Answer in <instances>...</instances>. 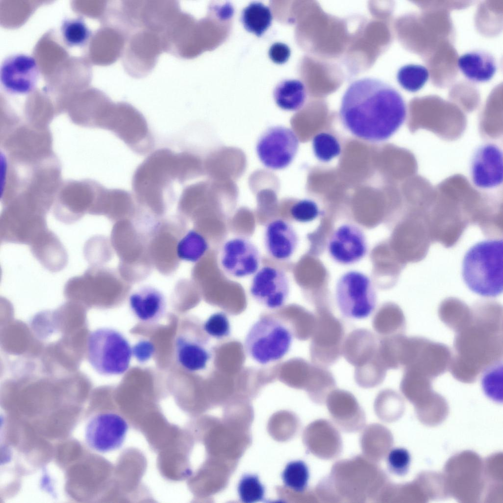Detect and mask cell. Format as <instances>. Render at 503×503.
Wrapping results in <instances>:
<instances>
[{
	"mask_svg": "<svg viewBox=\"0 0 503 503\" xmlns=\"http://www.w3.org/2000/svg\"><path fill=\"white\" fill-rule=\"evenodd\" d=\"M339 116L353 135L378 142L389 139L402 126L407 107L401 94L391 85L366 77L348 86L342 97Z\"/></svg>",
	"mask_w": 503,
	"mask_h": 503,
	"instance_id": "1",
	"label": "cell"
},
{
	"mask_svg": "<svg viewBox=\"0 0 503 503\" xmlns=\"http://www.w3.org/2000/svg\"><path fill=\"white\" fill-rule=\"evenodd\" d=\"M502 312L498 304L480 303L455 332L449 370L456 380L473 383L487 368L502 361Z\"/></svg>",
	"mask_w": 503,
	"mask_h": 503,
	"instance_id": "2",
	"label": "cell"
},
{
	"mask_svg": "<svg viewBox=\"0 0 503 503\" xmlns=\"http://www.w3.org/2000/svg\"><path fill=\"white\" fill-rule=\"evenodd\" d=\"M195 157L189 152H175L167 148L152 152L133 174V189L141 200L160 207L165 192L173 181L183 183L191 178L197 167Z\"/></svg>",
	"mask_w": 503,
	"mask_h": 503,
	"instance_id": "3",
	"label": "cell"
},
{
	"mask_svg": "<svg viewBox=\"0 0 503 503\" xmlns=\"http://www.w3.org/2000/svg\"><path fill=\"white\" fill-rule=\"evenodd\" d=\"M503 239L478 242L466 252L463 258V280L474 293L495 297L503 292Z\"/></svg>",
	"mask_w": 503,
	"mask_h": 503,
	"instance_id": "4",
	"label": "cell"
},
{
	"mask_svg": "<svg viewBox=\"0 0 503 503\" xmlns=\"http://www.w3.org/2000/svg\"><path fill=\"white\" fill-rule=\"evenodd\" d=\"M293 334L281 320L264 316L250 328L244 340L246 354L256 363L267 364L283 358L291 347Z\"/></svg>",
	"mask_w": 503,
	"mask_h": 503,
	"instance_id": "5",
	"label": "cell"
},
{
	"mask_svg": "<svg viewBox=\"0 0 503 503\" xmlns=\"http://www.w3.org/2000/svg\"><path fill=\"white\" fill-rule=\"evenodd\" d=\"M132 354L127 339L116 330L99 328L88 335L87 359L92 367L101 375L124 373L129 368Z\"/></svg>",
	"mask_w": 503,
	"mask_h": 503,
	"instance_id": "6",
	"label": "cell"
},
{
	"mask_svg": "<svg viewBox=\"0 0 503 503\" xmlns=\"http://www.w3.org/2000/svg\"><path fill=\"white\" fill-rule=\"evenodd\" d=\"M451 352L445 344L422 337L406 336L400 360L404 370L434 380L449 370Z\"/></svg>",
	"mask_w": 503,
	"mask_h": 503,
	"instance_id": "7",
	"label": "cell"
},
{
	"mask_svg": "<svg viewBox=\"0 0 503 503\" xmlns=\"http://www.w3.org/2000/svg\"><path fill=\"white\" fill-rule=\"evenodd\" d=\"M335 298L341 313L349 318L362 319L373 311L377 295L370 279L351 270L342 274L335 287Z\"/></svg>",
	"mask_w": 503,
	"mask_h": 503,
	"instance_id": "8",
	"label": "cell"
},
{
	"mask_svg": "<svg viewBox=\"0 0 503 503\" xmlns=\"http://www.w3.org/2000/svg\"><path fill=\"white\" fill-rule=\"evenodd\" d=\"M165 52L162 35L155 31L139 28L127 36L122 55L125 71L134 78H142L154 68L160 55Z\"/></svg>",
	"mask_w": 503,
	"mask_h": 503,
	"instance_id": "9",
	"label": "cell"
},
{
	"mask_svg": "<svg viewBox=\"0 0 503 503\" xmlns=\"http://www.w3.org/2000/svg\"><path fill=\"white\" fill-rule=\"evenodd\" d=\"M315 315L310 356L314 364L327 367L336 363L342 355L344 329L340 320L328 309H318Z\"/></svg>",
	"mask_w": 503,
	"mask_h": 503,
	"instance_id": "10",
	"label": "cell"
},
{
	"mask_svg": "<svg viewBox=\"0 0 503 503\" xmlns=\"http://www.w3.org/2000/svg\"><path fill=\"white\" fill-rule=\"evenodd\" d=\"M108 127L135 153L143 155L152 149L154 140L143 114L132 105H114Z\"/></svg>",
	"mask_w": 503,
	"mask_h": 503,
	"instance_id": "11",
	"label": "cell"
},
{
	"mask_svg": "<svg viewBox=\"0 0 503 503\" xmlns=\"http://www.w3.org/2000/svg\"><path fill=\"white\" fill-rule=\"evenodd\" d=\"M299 144L298 137L292 130L282 126H272L259 138L256 153L265 167L274 170L281 169L291 163Z\"/></svg>",
	"mask_w": 503,
	"mask_h": 503,
	"instance_id": "12",
	"label": "cell"
},
{
	"mask_svg": "<svg viewBox=\"0 0 503 503\" xmlns=\"http://www.w3.org/2000/svg\"><path fill=\"white\" fill-rule=\"evenodd\" d=\"M47 228L46 215L23 206L8 207L0 215L1 243L29 246L41 232Z\"/></svg>",
	"mask_w": 503,
	"mask_h": 503,
	"instance_id": "13",
	"label": "cell"
},
{
	"mask_svg": "<svg viewBox=\"0 0 503 503\" xmlns=\"http://www.w3.org/2000/svg\"><path fill=\"white\" fill-rule=\"evenodd\" d=\"M129 425L121 415L105 412L92 416L85 428L84 438L87 445L101 453L120 448L127 436Z\"/></svg>",
	"mask_w": 503,
	"mask_h": 503,
	"instance_id": "14",
	"label": "cell"
},
{
	"mask_svg": "<svg viewBox=\"0 0 503 503\" xmlns=\"http://www.w3.org/2000/svg\"><path fill=\"white\" fill-rule=\"evenodd\" d=\"M39 70L35 58L16 54L5 57L0 68V81L3 89L12 94H27L35 88Z\"/></svg>",
	"mask_w": 503,
	"mask_h": 503,
	"instance_id": "15",
	"label": "cell"
},
{
	"mask_svg": "<svg viewBox=\"0 0 503 503\" xmlns=\"http://www.w3.org/2000/svg\"><path fill=\"white\" fill-rule=\"evenodd\" d=\"M289 281L282 270L266 266L253 277L250 287L252 298L269 309H278L285 303L289 294Z\"/></svg>",
	"mask_w": 503,
	"mask_h": 503,
	"instance_id": "16",
	"label": "cell"
},
{
	"mask_svg": "<svg viewBox=\"0 0 503 503\" xmlns=\"http://www.w3.org/2000/svg\"><path fill=\"white\" fill-rule=\"evenodd\" d=\"M223 269L237 278L255 274L259 268L260 255L256 246L243 237H236L223 244L220 256Z\"/></svg>",
	"mask_w": 503,
	"mask_h": 503,
	"instance_id": "17",
	"label": "cell"
},
{
	"mask_svg": "<svg viewBox=\"0 0 503 503\" xmlns=\"http://www.w3.org/2000/svg\"><path fill=\"white\" fill-rule=\"evenodd\" d=\"M327 249L331 258L342 265H351L362 260L367 252V243L363 231L358 226L345 224L331 235Z\"/></svg>",
	"mask_w": 503,
	"mask_h": 503,
	"instance_id": "18",
	"label": "cell"
},
{
	"mask_svg": "<svg viewBox=\"0 0 503 503\" xmlns=\"http://www.w3.org/2000/svg\"><path fill=\"white\" fill-rule=\"evenodd\" d=\"M470 175L474 185L489 190L503 183V157L501 149L494 143L480 146L475 152L470 164Z\"/></svg>",
	"mask_w": 503,
	"mask_h": 503,
	"instance_id": "19",
	"label": "cell"
},
{
	"mask_svg": "<svg viewBox=\"0 0 503 503\" xmlns=\"http://www.w3.org/2000/svg\"><path fill=\"white\" fill-rule=\"evenodd\" d=\"M205 333L183 330L175 341V354L179 364L186 370L195 372L206 368L212 357Z\"/></svg>",
	"mask_w": 503,
	"mask_h": 503,
	"instance_id": "20",
	"label": "cell"
},
{
	"mask_svg": "<svg viewBox=\"0 0 503 503\" xmlns=\"http://www.w3.org/2000/svg\"><path fill=\"white\" fill-rule=\"evenodd\" d=\"M265 248L272 258L279 261L289 259L295 252L298 236L293 226L281 219L267 224L264 234Z\"/></svg>",
	"mask_w": 503,
	"mask_h": 503,
	"instance_id": "21",
	"label": "cell"
},
{
	"mask_svg": "<svg viewBox=\"0 0 503 503\" xmlns=\"http://www.w3.org/2000/svg\"><path fill=\"white\" fill-rule=\"evenodd\" d=\"M29 247L33 256L50 272L60 271L67 263L66 250L58 237L48 228L41 232Z\"/></svg>",
	"mask_w": 503,
	"mask_h": 503,
	"instance_id": "22",
	"label": "cell"
},
{
	"mask_svg": "<svg viewBox=\"0 0 503 503\" xmlns=\"http://www.w3.org/2000/svg\"><path fill=\"white\" fill-rule=\"evenodd\" d=\"M132 312L140 320L146 323L158 321L164 315L166 302L163 294L150 285L141 287L132 292L129 298Z\"/></svg>",
	"mask_w": 503,
	"mask_h": 503,
	"instance_id": "23",
	"label": "cell"
},
{
	"mask_svg": "<svg viewBox=\"0 0 503 503\" xmlns=\"http://www.w3.org/2000/svg\"><path fill=\"white\" fill-rule=\"evenodd\" d=\"M378 342L379 339L369 330H354L344 338L342 355L355 367L360 366L374 357Z\"/></svg>",
	"mask_w": 503,
	"mask_h": 503,
	"instance_id": "24",
	"label": "cell"
},
{
	"mask_svg": "<svg viewBox=\"0 0 503 503\" xmlns=\"http://www.w3.org/2000/svg\"><path fill=\"white\" fill-rule=\"evenodd\" d=\"M457 64L468 79L477 83L490 81L497 70L495 57L483 50H473L464 54L459 57Z\"/></svg>",
	"mask_w": 503,
	"mask_h": 503,
	"instance_id": "25",
	"label": "cell"
},
{
	"mask_svg": "<svg viewBox=\"0 0 503 503\" xmlns=\"http://www.w3.org/2000/svg\"><path fill=\"white\" fill-rule=\"evenodd\" d=\"M273 95L280 108L294 111L303 106L306 98V90L304 84L299 80H284L276 85Z\"/></svg>",
	"mask_w": 503,
	"mask_h": 503,
	"instance_id": "26",
	"label": "cell"
},
{
	"mask_svg": "<svg viewBox=\"0 0 503 503\" xmlns=\"http://www.w3.org/2000/svg\"><path fill=\"white\" fill-rule=\"evenodd\" d=\"M372 324L375 332L382 336L403 334L406 327L403 312L393 305L380 308L374 315Z\"/></svg>",
	"mask_w": 503,
	"mask_h": 503,
	"instance_id": "27",
	"label": "cell"
},
{
	"mask_svg": "<svg viewBox=\"0 0 503 503\" xmlns=\"http://www.w3.org/2000/svg\"><path fill=\"white\" fill-rule=\"evenodd\" d=\"M272 15L269 8L260 2H252L242 11L241 21L244 28L261 36L271 26Z\"/></svg>",
	"mask_w": 503,
	"mask_h": 503,
	"instance_id": "28",
	"label": "cell"
},
{
	"mask_svg": "<svg viewBox=\"0 0 503 503\" xmlns=\"http://www.w3.org/2000/svg\"><path fill=\"white\" fill-rule=\"evenodd\" d=\"M208 249L205 238L197 231L190 230L177 243L176 255L180 260L196 262L205 254Z\"/></svg>",
	"mask_w": 503,
	"mask_h": 503,
	"instance_id": "29",
	"label": "cell"
},
{
	"mask_svg": "<svg viewBox=\"0 0 503 503\" xmlns=\"http://www.w3.org/2000/svg\"><path fill=\"white\" fill-rule=\"evenodd\" d=\"M355 368V380L359 386L364 388H373L381 384L388 370L379 360L377 353L369 361Z\"/></svg>",
	"mask_w": 503,
	"mask_h": 503,
	"instance_id": "30",
	"label": "cell"
},
{
	"mask_svg": "<svg viewBox=\"0 0 503 503\" xmlns=\"http://www.w3.org/2000/svg\"><path fill=\"white\" fill-rule=\"evenodd\" d=\"M429 77V71L425 66L415 64L402 66L396 74V79L400 86L411 92L421 89L428 81Z\"/></svg>",
	"mask_w": 503,
	"mask_h": 503,
	"instance_id": "31",
	"label": "cell"
},
{
	"mask_svg": "<svg viewBox=\"0 0 503 503\" xmlns=\"http://www.w3.org/2000/svg\"><path fill=\"white\" fill-rule=\"evenodd\" d=\"M61 32L64 42L70 47L84 45L91 34L85 23L79 18L64 20L61 24Z\"/></svg>",
	"mask_w": 503,
	"mask_h": 503,
	"instance_id": "32",
	"label": "cell"
},
{
	"mask_svg": "<svg viewBox=\"0 0 503 503\" xmlns=\"http://www.w3.org/2000/svg\"><path fill=\"white\" fill-rule=\"evenodd\" d=\"M281 477L286 486L295 491L302 492L307 487L309 469L302 460L291 461L286 465Z\"/></svg>",
	"mask_w": 503,
	"mask_h": 503,
	"instance_id": "33",
	"label": "cell"
},
{
	"mask_svg": "<svg viewBox=\"0 0 503 503\" xmlns=\"http://www.w3.org/2000/svg\"><path fill=\"white\" fill-rule=\"evenodd\" d=\"M482 374L481 385L485 394L494 401L502 402V361L490 366Z\"/></svg>",
	"mask_w": 503,
	"mask_h": 503,
	"instance_id": "34",
	"label": "cell"
},
{
	"mask_svg": "<svg viewBox=\"0 0 503 503\" xmlns=\"http://www.w3.org/2000/svg\"><path fill=\"white\" fill-rule=\"evenodd\" d=\"M312 147L315 157L324 162L331 161L341 152L337 140L332 135L325 132L320 133L313 138Z\"/></svg>",
	"mask_w": 503,
	"mask_h": 503,
	"instance_id": "35",
	"label": "cell"
},
{
	"mask_svg": "<svg viewBox=\"0 0 503 503\" xmlns=\"http://www.w3.org/2000/svg\"><path fill=\"white\" fill-rule=\"evenodd\" d=\"M446 305L443 304L439 308V315L444 323L456 332L469 319L471 309L461 303Z\"/></svg>",
	"mask_w": 503,
	"mask_h": 503,
	"instance_id": "36",
	"label": "cell"
},
{
	"mask_svg": "<svg viewBox=\"0 0 503 503\" xmlns=\"http://www.w3.org/2000/svg\"><path fill=\"white\" fill-rule=\"evenodd\" d=\"M240 500L244 503H253L264 499L265 487L257 475L245 474L240 479L237 487Z\"/></svg>",
	"mask_w": 503,
	"mask_h": 503,
	"instance_id": "37",
	"label": "cell"
},
{
	"mask_svg": "<svg viewBox=\"0 0 503 503\" xmlns=\"http://www.w3.org/2000/svg\"><path fill=\"white\" fill-rule=\"evenodd\" d=\"M202 329L208 337L217 339L227 337L231 332L229 319L223 312L211 314L202 324Z\"/></svg>",
	"mask_w": 503,
	"mask_h": 503,
	"instance_id": "38",
	"label": "cell"
},
{
	"mask_svg": "<svg viewBox=\"0 0 503 503\" xmlns=\"http://www.w3.org/2000/svg\"><path fill=\"white\" fill-rule=\"evenodd\" d=\"M409 452L403 447H395L389 453L387 458L388 470L392 474L403 476L409 471L411 463Z\"/></svg>",
	"mask_w": 503,
	"mask_h": 503,
	"instance_id": "39",
	"label": "cell"
},
{
	"mask_svg": "<svg viewBox=\"0 0 503 503\" xmlns=\"http://www.w3.org/2000/svg\"><path fill=\"white\" fill-rule=\"evenodd\" d=\"M292 218L300 223H308L315 220L319 214L317 204L313 200L305 199L295 203L291 207Z\"/></svg>",
	"mask_w": 503,
	"mask_h": 503,
	"instance_id": "40",
	"label": "cell"
},
{
	"mask_svg": "<svg viewBox=\"0 0 503 503\" xmlns=\"http://www.w3.org/2000/svg\"><path fill=\"white\" fill-rule=\"evenodd\" d=\"M291 54L289 47L281 42L274 43L270 47L269 56L270 59L277 64H282L289 59Z\"/></svg>",
	"mask_w": 503,
	"mask_h": 503,
	"instance_id": "41",
	"label": "cell"
},
{
	"mask_svg": "<svg viewBox=\"0 0 503 503\" xmlns=\"http://www.w3.org/2000/svg\"><path fill=\"white\" fill-rule=\"evenodd\" d=\"M154 346L150 342L143 341L135 345L132 352L140 361L144 362L153 355Z\"/></svg>",
	"mask_w": 503,
	"mask_h": 503,
	"instance_id": "42",
	"label": "cell"
}]
</instances>
